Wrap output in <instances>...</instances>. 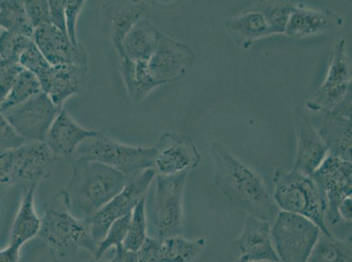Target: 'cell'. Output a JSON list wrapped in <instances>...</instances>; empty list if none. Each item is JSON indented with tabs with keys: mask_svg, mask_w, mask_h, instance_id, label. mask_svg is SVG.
<instances>
[{
	"mask_svg": "<svg viewBox=\"0 0 352 262\" xmlns=\"http://www.w3.org/2000/svg\"><path fill=\"white\" fill-rule=\"evenodd\" d=\"M210 150L217 189L249 216L274 222L280 210L263 178L223 143L214 140Z\"/></svg>",
	"mask_w": 352,
	"mask_h": 262,
	"instance_id": "1",
	"label": "cell"
},
{
	"mask_svg": "<svg viewBox=\"0 0 352 262\" xmlns=\"http://www.w3.org/2000/svg\"><path fill=\"white\" fill-rule=\"evenodd\" d=\"M127 178L122 172L98 162H73L66 193L70 212L82 220L94 215L122 191Z\"/></svg>",
	"mask_w": 352,
	"mask_h": 262,
	"instance_id": "2",
	"label": "cell"
},
{
	"mask_svg": "<svg viewBox=\"0 0 352 262\" xmlns=\"http://www.w3.org/2000/svg\"><path fill=\"white\" fill-rule=\"evenodd\" d=\"M41 219L38 236L54 252L67 255L82 248L96 254L98 244L91 238L85 220L76 218L70 212L64 190L51 195L44 204Z\"/></svg>",
	"mask_w": 352,
	"mask_h": 262,
	"instance_id": "3",
	"label": "cell"
},
{
	"mask_svg": "<svg viewBox=\"0 0 352 262\" xmlns=\"http://www.w3.org/2000/svg\"><path fill=\"white\" fill-rule=\"evenodd\" d=\"M273 199L281 212L297 214L316 224L323 235H331L325 222L326 206L312 176L279 168L273 177Z\"/></svg>",
	"mask_w": 352,
	"mask_h": 262,
	"instance_id": "4",
	"label": "cell"
},
{
	"mask_svg": "<svg viewBox=\"0 0 352 262\" xmlns=\"http://www.w3.org/2000/svg\"><path fill=\"white\" fill-rule=\"evenodd\" d=\"M155 147L133 146L116 141L99 130L83 141L74 153L72 161L98 162L131 177L153 168Z\"/></svg>",
	"mask_w": 352,
	"mask_h": 262,
	"instance_id": "5",
	"label": "cell"
},
{
	"mask_svg": "<svg viewBox=\"0 0 352 262\" xmlns=\"http://www.w3.org/2000/svg\"><path fill=\"white\" fill-rule=\"evenodd\" d=\"M190 171L173 176H155L152 222L156 238L182 235L184 229V191Z\"/></svg>",
	"mask_w": 352,
	"mask_h": 262,
	"instance_id": "6",
	"label": "cell"
},
{
	"mask_svg": "<svg viewBox=\"0 0 352 262\" xmlns=\"http://www.w3.org/2000/svg\"><path fill=\"white\" fill-rule=\"evenodd\" d=\"M271 233L279 262H307L322 231L302 216L280 211Z\"/></svg>",
	"mask_w": 352,
	"mask_h": 262,
	"instance_id": "7",
	"label": "cell"
},
{
	"mask_svg": "<svg viewBox=\"0 0 352 262\" xmlns=\"http://www.w3.org/2000/svg\"><path fill=\"white\" fill-rule=\"evenodd\" d=\"M155 176V170L150 168L128 177L122 191L94 215L85 220L91 238L97 244L104 237L108 228L115 220L132 213L137 204L146 196Z\"/></svg>",
	"mask_w": 352,
	"mask_h": 262,
	"instance_id": "8",
	"label": "cell"
},
{
	"mask_svg": "<svg viewBox=\"0 0 352 262\" xmlns=\"http://www.w3.org/2000/svg\"><path fill=\"white\" fill-rule=\"evenodd\" d=\"M324 200L326 225L334 226L341 222L338 207L351 197L352 164L331 155L311 175Z\"/></svg>",
	"mask_w": 352,
	"mask_h": 262,
	"instance_id": "9",
	"label": "cell"
},
{
	"mask_svg": "<svg viewBox=\"0 0 352 262\" xmlns=\"http://www.w3.org/2000/svg\"><path fill=\"white\" fill-rule=\"evenodd\" d=\"M62 108L56 106L43 91L3 114L25 141L45 142L53 121Z\"/></svg>",
	"mask_w": 352,
	"mask_h": 262,
	"instance_id": "10",
	"label": "cell"
},
{
	"mask_svg": "<svg viewBox=\"0 0 352 262\" xmlns=\"http://www.w3.org/2000/svg\"><path fill=\"white\" fill-rule=\"evenodd\" d=\"M351 91V63L346 53V43L335 44L327 75L318 91L307 102L310 110L329 113Z\"/></svg>",
	"mask_w": 352,
	"mask_h": 262,
	"instance_id": "11",
	"label": "cell"
},
{
	"mask_svg": "<svg viewBox=\"0 0 352 262\" xmlns=\"http://www.w3.org/2000/svg\"><path fill=\"white\" fill-rule=\"evenodd\" d=\"M195 59L196 53L191 47L162 33L147 65L153 81L162 86L185 78L190 71Z\"/></svg>",
	"mask_w": 352,
	"mask_h": 262,
	"instance_id": "12",
	"label": "cell"
},
{
	"mask_svg": "<svg viewBox=\"0 0 352 262\" xmlns=\"http://www.w3.org/2000/svg\"><path fill=\"white\" fill-rule=\"evenodd\" d=\"M153 147L156 154L153 169L156 175H176L190 171L200 165V152L190 136L166 132Z\"/></svg>",
	"mask_w": 352,
	"mask_h": 262,
	"instance_id": "13",
	"label": "cell"
},
{
	"mask_svg": "<svg viewBox=\"0 0 352 262\" xmlns=\"http://www.w3.org/2000/svg\"><path fill=\"white\" fill-rule=\"evenodd\" d=\"M294 121L297 143L292 170L311 176L328 156V149L302 108L294 110Z\"/></svg>",
	"mask_w": 352,
	"mask_h": 262,
	"instance_id": "14",
	"label": "cell"
},
{
	"mask_svg": "<svg viewBox=\"0 0 352 262\" xmlns=\"http://www.w3.org/2000/svg\"><path fill=\"white\" fill-rule=\"evenodd\" d=\"M33 40L51 66L67 64L88 66L87 53L82 45H74L68 34L51 24L35 29Z\"/></svg>",
	"mask_w": 352,
	"mask_h": 262,
	"instance_id": "15",
	"label": "cell"
},
{
	"mask_svg": "<svg viewBox=\"0 0 352 262\" xmlns=\"http://www.w3.org/2000/svg\"><path fill=\"white\" fill-rule=\"evenodd\" d=\"M271 223L248 216L244 228L233 246L238 251V261L279 262L272 239Z\"/></svg>",
	"mask_w": 352,
	"mask_h": 262,
	"instance_id": "16",
	"label": "cell"
},
{
	"mask_svg": "<svg viewBox=\"0 0 352 262\" xmlns=\"http://www.w3.org/2000/svg\"><path fill=\"white\" fill-rule=\"evenodd\" d=\"M102 30L111 39L118 53L124 37L138 21L150 18L148 5L142 1H110L102 8Z\"/></svg>",
	"mask_w": 352,
	"mask_h": 262,
	"instance_id": "17",
	"label": "cell"
},
{
	"mask_svg": "<svg viewBox=\"0 0 352 262\" xmlns=\"http://www.w3.org/2000/svg\"><path fill=\"white\" fill-rule=\"evenodd\" d=\"M344 23L342 16L331 9H314L296 3L285 34L291 39H304L329 33L342 27Z\"/></svg>",
	"mask_w": 352,
	"mask_h": 262,
	"instance_id": "18",
	"label": "cell"
},
{
	"mask_svg": "<svg viewBox=\"0 0 352 262\" xmlns=\"http://www.w3.org/2000/svg\"><path fill=\"white\" fill-rule=\"evenodd\" d=\"M99 130H89L76 123L65 108H62L53 121L45 143L56 159H72L78 146Z\"/></svg>",
	"mask_w": 352,
	"mask_h": 262,
	"instance_id": "19",
	"label": "cell"
},
{
	"mask_svg": "<svg viewBox=\"0 0 352 262\" xmlns=\"http://www.w3.org/2000/svg\"><path fill=\"white\" fill-rule=\"evenodd\" d=\"M88 82V66L67 64L52 66L43 91L56 106L63 108L68 99L82 95Z\"/></svg>",
	"mask_w": 352,
	"mask_h": 262,
	"instance_id": "20",
	"label": "cell"
},
{
	"mask_svg": "<svg viewBox=\"0 0 352 262\" xmlns=\"http://www.w3.org/2000/svg\"><path fill=\"white\" fill-rule=\"evenodd\" d=\"M225 28L236 46L248 49L256 40L272 35L263 12L257 5L226 21Z\"/></svg>",
	"mask_w": 352,
	"mask_h": 262,
	"instance_id": "21",
	"label": "cell"
},
{
	"mask_svg": "<svg viewBox=\"0 0 352 262\" xmlns=\"http://www.w3.org/2000/svg\"><path fill=\"white\" fill-rule=\"evenodd\" d=\"M161 34L150 18L138 21L124 37L118 53L120 58L148 62L155 53Z\"/></svg>",
	"mask_w": 352,
	"mask_h": 262,
	"instance_id": "22",
	"label": "cell"
},
{
	"mask_svg": "<svg viewBox=\"0 0 352 262\" xmlns=\"http://www.w3.org/2000/svg\"><path fill=\"white\" fill-rule=\"evenodd\" d=\"M328 149V155L351 162V119L324 113L318 130Z\"/></svg>",
	"mask_w": 352,
	"mask_h": 262,
	"instance_id": "23",
	"label": "cell"
},
{
	"mask_svg": "<svg viewBox=\"0 0 352 262\" xmlns=\"http://www.w3.org/2000/svg\"><path fill=\"white\" fill-rule=\"evenodd\" d=\"M38 184H32L22 199L12 223L9 244L22 248L39 235L41 219L35 211L34 196Z\"/></svg>",
	"mask_w": 352,
	"mask_h": 262,
	"instance_id": "24",
	"label": "cell"
},
{
	"mask_svg": "<svg viewBox=\"0 0 352 262\" xmlns=\"http://www.w3.org/2000/svg\"><path fill=\"white\" fill-rule=\"evenodd\" d=\"M148 62L120 58V70L126 86L128 97L134 102H140L159 87L150 75Z\"/></svg>",
	"mask_w": 352,
	"mask_h": 262,
	"instance_id": "25",
	"label": "cell"
},
{
	"mask_svg": "<svg viewBox=\"0 0 352 262\" xmlns=\"http://www.w3.org/2000/svg\"><path fill=\"white\" fill-rule=\"evenodd\" d=\"M164 262H197L206 248L207 239H188L182 235L162 239Z\"/></svg>",
	"mask_w": 352,
	"mask_h": 262,
	"instance_id": "26",
	"label": "cell"
},
{
	"mask_svg": "<svg viewBox=\"0 0 352 262\" xmlns=\"http://www.w3.org/2000/svg\"><path fill=\"white\" fill-rule=\"evenodd\" d=\"M307 262H352L351 238L321 233Z\"/></svg>",
	"mask_w": 352,
	"mask_h": 262,
	"instance_id": "27",
	"label": "cell"
},
{
	"mask_svg": "<svg viewBox=\"0 0 352 262\" xmlns=\"http://www.w3.org/2000/svg\"><path fill=\"white\" fill-rule=\"evenodd\" d=\"M0 29L33 38L34 29L28 20L24 1H0Z\"/></svg>",
	"mask_w": 352,
	"mask_h": 262,
	"instance_id": "28",
	"label": "cell"
},
{
	"mask_svg": "<svg viewBox=\"0 0 352 262\" xmlns=\"http://www.w3.org/2000/svg\"><path fill=\"white\" fill-rule=\"evenodd\" d=\"M41 92H43V88H41L39 80L34 73L23 69L19 73L8 98L0 106V112L4 113L12 108L17 107L35 95L40 94Z\"/></svg>",
	"mask_w": 352,
	"mask_h": 262,
	"instance_id": "29",
	"label": "cell"
},
{
	"mask_svg": "<svg viewBox=\"0 0 352 262\" xmlns=\"http://www.w3.org/2000/svg\"><path fill=\"white\" fill-rule=\"evenodd\" d=\"M147 237L148 236H147L146 196H145L137 204L131 214L129 228H128L123 247L137 252Z\"/></svg>",
	"mask_w": 352,
	"mask_h": 262,
	"instance_id": "30",
	"label": "cell"
},
{
	"mask_svg": "<svg viewBox=\"0 0 352 262\" xmlns=\"http://www.w3.org/2000/svg\"><path fill=\"white\" fill-rule=\"evenodd\" d=\"M21 167L20 146L0 149V190L8 189L21 181Z\"/></svg>",
	"mask_w": 352,
	"mask_h": 262,
	"instance_id": "31",
	"label": "cell"
},
{
	"mask_svg": "<svg viewBox=\"0 0 352 262\" xmlns=\"http://www.w3.org/2000/svg\"><path fill=\"white\" fill-rule=\"evenodd\" d=\"M294 5L296 3L289 1L263 2L257 5L265 15L272 35L285 34Z\"/></svg>",
	"mask_w": 352,
	"mask_h": 262,
	"instance_id": "32",
	"label": "cell"
},
{
	"mask_svg": "<svg viewBox=\"0 0 352 262\" xmlns=\"http://www.w3.org/2000/svg\"><path fill=\"white\" fill-rule=\"evenodd\" d=\"M33 41V38L2 30L0 33V60L5 64L18 63L22 53Z\"/></svg>",
	"mask_w": 352,
	"mask_h": 262,
	"instance_id": "33",
	"label": "cell"
},
{
	"mask_svg": "<svg viewBox=\"0 0 352 262\" xmlns=\"http://www.w3.org/2000/svg\"><path fill=\"white\" fill-rule=\"evenodd\" d=\"M18 63L24 69H27L28 71L34 73L37 79L39 80L41 88H43L44 86L46 85L47 79H49L52 66L45 59L43 54L38 49L34 41L22 53Z\"/></svg>",
	"mask_w": 352,
	"mask_h": 262,
	"instance_id": "34",
	"label": "cell"
},
{
	"mask_svg": "<svg viewBox=\"0 0 352 262\" xmlns=\"http://www.w3.org/2000/svg\"><path fill=\"white\" fill-rule=\"evenodd\" d=\"M131 214L132 213H128L127 215L122 217V218L115 220L111 224L107 233H105L104 237L98 243L97 252H96L94 255L96 260L102 259L109 249L116 248L123 246L124 239L126 238L128 228H129Z\"/></svg>",
	"mask_w": 352,
	"mask_h": 262,
	"instance_id": "35",
	"label": "cell"
},
{
	"mask_svg": "<svg viewBox=\"0 0 352 262\" xmlns=\"http://www.w3.org/2000/svg\"><path fill=\"white\" fill-rule=\"evenodd\" d=\"M25 12L34 29L50 24V5L47 0H25Z\"/></svg>",
	"mask_w": 352,
	"mask_h": 262,
	"instance_id": "36",
	"label": "cell"
},
{
	"mask_svg": "<svg viewBox=\"0 0 352 262\" xmlns=\"http://www.w3.org/2000/svg\"><path fill=\"white\" fill-rule=\"evenodd\" d=\"M85 1L83 0H68L66 2L65 17H66V29L67 34L70 41L74 45H78V21L79 15L81 14L83 8L85 5Z\"/></svg>",
	"mask_w": 352,
	"mask_h": 262,
	"instance_id": "37",
	"label": "cell"
},
{
	"mask_svg": "<svg viewBox=\"0 0 352 262\" xmlns=\"http://www.w3.org/2000/svg\"><path fill=\"white\" fill-rule=\"evenodd\" d=\"M22 69L23 68L19 63L5 64L3 67L0 72V106L8 98Z\"/></svg>",
	"mask_w": 352,
	"mask_h": 262,
	"instance_id": "38",
	"label": "cell"
},
{
	"mask_svg": "<svg viewBox=\"0 0 352 262\" xmlns=\"http://www.w3.org/2000/svg\"><path fill=\"white\" fill-rule=\"evenodd\" d=\"M25 140L18 135L5 115L0 112V149H12L23 145Z\"/></svg>",
	"mask_w": 352,
	"mask_h": 262,
	"instance_id": "39",
	"label": "cell"
},
{
	"mask_svg": "<svg viewBox=\"0 0 352 262\" xmlns=\"http://www.w3.org/2000/svg\"><path fill=\"white\" fill-rule=\"evenodd\" d=\"M137 254L140 262H164L162 239L147 237Z\"/></svg>",
	"mask_w": 352,
	"mask_h": 262,
	"instance_id": "40",
	"label": "cell"
},
{
	"mask_svg": "<svg viewBox=\"0 0 352 262\" xmlns=\"http://www.w3.org/2000/svg\"><path fill=\"white\" fill-rule=\"evenodd\" d=\"M66 0H50V24L67 34L65 8Z\"/></svg>",
	"mask_w": 352,
	"mask_h": 262,
	"instance_id": "41",
	"label": "cell"
},
{
	"mask_svg": "<svg viewBox=\"0 0 352 262\" xmlns=\"http://www.w3.org/2000/svg\"><path fill=\"white\" fill-rule=\"evenodd\" d=\"M24 262H59L56 257V252L46 244L38 246L28 254Z\"/></svg>",
	"mask_w": 352,
	"mask_h": 262,
	"instance_id": "42",
	"label": "cell"
},
{
	"mask_svg": "<svg viewBox=\"0 0 352 262\" xmlns=\"http://www.w3.org/2000/svg\"><path fill=\"white\" fill-rule=\"evenodd\" d=\"M109 262H140L137 252L124 248L123 246L115 248L113 257Z\"/></svg>",
	"mask_w": 352,
	"mask_h": 262,
	"instance_id": "43",
	"label": "cell"
},
{
	"mask_svg": "<svg viewBox=\"0 0 352 262\" xmlns=\"http://www.w3.org/2000/svg\"><path fill=\"white\" fill-rule=\"evenodd\" d=\"M329 113L351 119V91Z\"/></svg>",
	"mask_w": 352,
	"mask_h": 262,
	"instance_id": "44",
	"label": "cell"
},
{
	"mask_svg": "<svg viewBox=\"0 0 352 262\" xmlns=\"http://www.w3.org/2000/svg\"><path fill=\"white\" fill-rule=\"evenodd\" d=\"M21 248L8 244V247L0 249V262H20Z\"/></svg>",
	"mask_w": 352,
	"mask_h": 262,
	"instance_id": "45",
	"label": "cell"
},
{
	"mask_svg": "<svg viewBox=\"0 0 352 262\" xmlns=\"http://www.w3.org/2000/svg\"><path fill=\"white\" fill-rule=\"evenodd\" d=\"M338 215L341 222L351 224V197L347 198L340 204V206L338 207Z\"/></svg>",
	"mask_w": 352,
	"mask_h": 262,
	"instance_id": "46",
	"label": "cell"
},
{
	"mask_svg": "<svg viewBox=\"0 0 352 262\" xmlns=\"http://www.w3.org/2000/svg\"><path fill=\"white\" fill-rule=\"evenodd\" d=\"M91 262H109V261H105L103 260V259H99V260H96V259H94V260Z\"/></svg>",
	"mask_w": 352,
	"mask_h": 262,
	"instance_id": "47",
	"label": "cell"
},
{
	"mask_svg": "<svg viewBox=\"0 0 352 262\" xmlns=\"http://www.w3.org/2000/svg\"><path fill=\"white\" fill-rule=\"evenodd\" d=\"M5 63H3L1 60H0V72H1V70L3 69V67H4Z\"/></svg>",
	"mask_w": 352,
	"mask_h": 262,
	"instance_id": "48",
	"label": "cell"
},
{
	"mask_svg": "<svg viewBox=\"0 0 352 262\" xmlns=\"http://www.w3.org/2000/svg\"><path fill=\"white\" fill-rule=\"evenodd\" d=\"M236 262H241V261H236ZM246 262H274V261H246Z\"/></svg>",
	"mask_w": 352,
	"mask_h": 262,
	"instance_id": "49",
	"label": "cell"
},
{
	"mask_svg": "<svg viewBox=\"0 0 352 262\" xmlns=\"http://www.w3.org/2000/svg\"><path fill=\"white\" fill-rule=\"evenodd\" d=\"M0 33H1V32H0Z\"/></svg>",
	"mask_w": 352,
	"mask_h": 262,
	"instance_id": "50",
	"label": "cell"
}]
</instances>
